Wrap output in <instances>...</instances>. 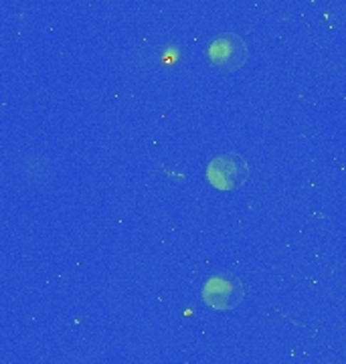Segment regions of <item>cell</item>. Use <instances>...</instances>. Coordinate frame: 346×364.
Masks as SVG:
<instances>
[{
  "instance_id": "3",
  "label": "cell",
  "mask_w": 346,
  "mask_h": 364,
  "mask_svg": "<svg viewBox=\"0 0 346 364\" xmlns=\"http://www.w3.org/2000/svg\"><path fill=\"white\" fill-rule=\"evenodd\" d=\"M206 57H209L211 65L215 69L225 71V73H233V71H239L245 65L247 45L239 35L225 33V35H219L217 39L209 43Z\"/></svg>"
},
{
  "instance_id": "1",
  "label": "cell",
  "mask_w": 346,
  "mask_h": 364,
  "mask_svg": "<svg viewBox=\"0 0 346 364\" xmlns=\"http://www.w3.org/2000/svg\"><path fill=\"white\" fill-rule=\"evenodd\" d=\"M201 298L211 310L229 312V310H235L245 299V286L237 275L215 273L203 284Z\"/></svg>"
},
{
  "instance_id": "2",
  "label": "cell",
  "mask_w": 346,
  "mask_h": 364,
  "mask_svg": "<svg viewBox=\"0 0 346 364\" xmlns=\"http://www.w3.org/2000/svg\"><path fill=\"white\" fill-rule=\"evenodd\" d=\"M247 178H249V164L245 162L243 156L235 152L219 154L206 166V181L223 193H233L241 188Z\"/></svg>"
}]
</instances>
